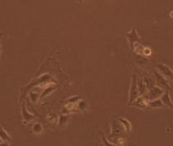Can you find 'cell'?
Instances as JSON below:
<instances>
[{
	"label": "cell",
	"instance_id": "obj_2",
	"mask_svg": "<svg viewBox=\"0 0 173 146\" xmlns=\"http://www.w3.org/2000/svg\"><path fill=\"white\" fill-rule=\"evenodd\" d=\"M162 94V90H161L159 87H154L153 86V88H151L150 90H149V92L147 93V97H148V100H149V101L150 100H155L156 98H157V97H159Z\"/></svg>",
	"mask_w": 173,
	"mask_h": 146
},
{
	"label": "cell",
	"instance_id": "obj_3",
	"mask_svg": "<svg viewBox=\"0 0 173 146\" xmlns=\"http://www.w3.org/2000/svg\"><path fill=\"white\" fill-rule=\"evenodd\" d=\"M157 67H158V69H159L161 72L163 73L164 75H166L167 76H173V72L168 66H165L163 64H158Z\"/></svg>",
	"mask_w": 173,
	"mask_h": 146
},
{
	"label": "cell",
	"instance_id": "obj_1",
	"mask_svg": "<svg viewBox=\"0 0 173 146\" xmlns=\"http://www.w3.org/2000/svg\"><path fill=\"white\" fill-rule=\"evenodd\" d=\"M138 93L139 91H138V87L137 85V78H136V76L134 75L133 77V81H132L131 90H130V100H129L130 104L138 98Z\"/></svg>",
	"mask_w": 173,
	"mask_h": 146
},
{
	"label": "cell",
	"instance_id": "obj_5",
	"mask_svg": "<svg viewBox=\"0 0 173 146\" xmlns=\"http://www.w3.org/2000/svg\"><path fill=\"white\" fill-rule=\"evenodd\" d=\"M148 105L151 106V107H161V106H163L161 100H150V101L148 102Z\"/></svg>",
	"mask_w": 173,
	"mask_h": 146
},
{
	"label": "cell",
	"instance_id": "obj_6",
	"mask_svg": "<svg viewBox=\"0 0 173 146\" xmlns=\"http://www.w3.org/2000/svg\"><path fill=\"white\" fill-rule=\"evenodd\" d=\"M161 101L166 105V106H170L172 107V101H171V100H170V97H169V95L166 93L163 96H162V98H161Z\"/></svg>",
	"mask_w": 173,
	"mask_h": 146
},
{
	"label": "cell",
	"instance_id": "obj_4",
	"mask_svg": "<svg viewBox=\"0 0 173 146\" xmlns=\"http://www.w3.org/2000/svg\"><path fill=\"white\" fill-rule=\"evenodd\" d=\"M138 91H139L140 95L142 96V95H145L146 94V91H147V86L145 82L142 80H140L139 82H138Z\"/></svg>",
	"mask_w": 173,
	"mask_h": 146
}]
</instances>
